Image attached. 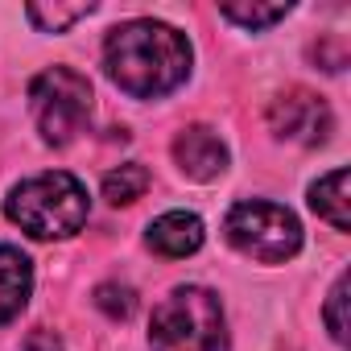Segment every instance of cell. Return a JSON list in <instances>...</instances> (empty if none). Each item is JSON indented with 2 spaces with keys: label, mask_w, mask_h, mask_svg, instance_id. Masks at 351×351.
Instances as JSON below:
<instances>
[{
  "label": "cell",
  "mask_w": 351,
  "mask_h": 351,
  "mask_svg": "<svg viewBox=\"0 0 351 351\" xmlns=\"http://www.w3.org/2000/svg\"><path fill=\"white\" fill-rule=\"evenodd\" d=\"M149 351H228V314L207 285H178L153 310Z\"/></svg>",
  "instance_id": "obj_3"
},
{
  "label": "cell",
  "mask_w": 351,
  "mask_h": 351,
  "mask_svg": "<svg viewBox=\"0 0 351 351\" xmlns=\"http://www.w3.org/2000/svg\"><path fill=\"white\" fill-rule=\"evenodd\" d=\"M223 236L228 244L261 265H281L289 256H298L302 248V223L289 207L281 203H265V199H248L236 203L223 219Z\"/></svg>",
  "instance_id": "obj_4"
},
{
  "label": "cell",
  "mask_w": 351,
  "mask_h": 351,
  "mask_svg": "<svg viewBox=\"0 0 351 351\" xmlns=\"http://www.w3.org/2000/svg\"><path fill=\"white\" fill-rule=\"evenodd\" d=\"M347 273L335 281V289H330V298H326V310H322V318H326V330H330V339L339 343V347H347Z\"/></svg>",
  "instance_id": "obj_14"
},
{
  "label": "cell",
  "mask_w": 351,
  "mask_h": 351,
  "mask_svg": "<svg viewBox=\"0 0 351 351\" xmlns=\"http://www.w3.org/2000/svg\"><path fill=\"white\" fill-rule=\"evenodd\" d=\"M34 124L46 145H71L91 120V83L75 66H46L29 83Z\"/></svg>",
  "instance_id": "obj_5"
},
{
  "label": "cell",
  "mask_w": 351,
  "mask_h": 351,
  "mask_svg": "<svg viewBox=\"0 0 351 351\" xmlns=\"http://www.w3.org/2000/svg\"><path fill=\"white\" fill-rule=\"evenodd\" d=\"M145 191H149V169H145L141 161H128V165L112 169L108 178H104V199H108L112 207H128V203H136Z\"/></svg>",
  "instance_id": "obj_11"
},
{
  "label": "cell",
  "mask_w": 351,
  "mask_h": 351,
  "mask_svg": "<svg viewBox=\"0 0 351 351\" xmlns=\"http://www.w3.org/2000/svg\"><path fill=\"white\" fill-rule=\"evenodd\" d=\"M269 128L277 141H289V145H326L330 141V128H335V116L326 108L322 95L306 91V87H289L281 91L273 104H269Z\"/></svg>",
  "instance_id": "obj_6"
},
{
  "label": "cell",
  "mask_w": 351,
  "mask_h": 351,
  "mask_svg": "<svg viewBox=\"0 0 351 351\" xmlns=\"http://www.w3.org/2000/svg\"><path fill=\"white\" fill-rule=\"evenodd\" d=\"M95 306H99L108 318H128V314H132V306H136V298H132V289H128V285L108 281V285H99V289H95Z\"/></svg>",
  "instance_id": "obj_15"
},
{
  "label": "cell",
  "mask_w": 351,
  "mask_h": 351,
  "mask_svg": "<svg viewBox=\"0 0 351 351\" xmlns=\"http://www.w3.org/2000/svg\"><path fill=\"white\" fill-rule=\"evenodd\" d=\"M95 13V5L87 0V5H29L25 9V17L42 29V34H62V29H71L75 21H83V17H91Z\"/></svg>",
  "instance_id": "obj_12"
},
{
  "label": "cell",
  "mask_w": 351,
  "mask_h": 351,
  "mask_svg": "<svg viewBox=\"0 0 351 351\" xmlns=\"http://www.w3.org/2000/svg\"><path fill=\"white\" fill-rule=\"evenodd\" d=\"M5 215L34 240H71L91 215L87 186L66 169H46L17 182L5 199Z\"/></svg>",
  "instance_id": "obj_2"
},
{
  "label": "cell",
  "mask_w": 351,
  "mask_h": 351,
  "mask_svg": "<svg viewBox=\"0 0 351 351\" xmlns=\"http://www.w3.org/2000/svg\"><path fill=\"white\" fill-rule=\"evenodd\" d=\"M310 207L335 232H351V195H347V169H330L310 186Z\"/></svg>",
  "instance_id": "obj_10"
},
{
  "label": "cell",
  "mask_w": 351,
  "mask_h": 351,
  "mask_svg": "<svg viewBox=\"0 0 351 351\" xmlns=\"http://www.w3.org/2000/svg\"><path fill=\"white\" fill-rule=\"evenodd\" d=\"M191 62L195 50L186 34L153 17L124 21L104 42V71L132 99H161L178 91L191 79Z\"/></svg>",
  "instance_id": "obj_1"
},
{
  "label": "cell",
  "mask_w": 351,
  "mask_h": 351,
  "mask_svg": "<svg viewBox=\"0 0 351 351\" xmlns=\"http://www.w3.org/2000/svg\"><path fill=\"white\" fill-rule=\"evenodd\" d=\"M34 293V265L21 248L0 244V326L13 322Z\"/></svg>",
  "instance_id": "obj_9"
},
{
  "label": "cell",
  "mask_w": 351,
  "mask_h": 351,
  "mask_svg": "<svg viewBox=\"0 0 351 351\" xmlns=\"http://www.w3.org/2000/svg\"><path fill=\"white\" fill-rule=\"evenodd\" d=\"M173 161H178V169L191 182H215L228 169L232 153H228V145H223V136L215 128L191 124V128H182L178 136H173Z\"/></svg>",
  "instance_id": "obj_7"
},
{
  "label": "cell",
  "mask_w": 351,
  "mask_h": 351,
  "mask_svg": "<svg viewBox=\"0 0 351 351\" xmlns=\"http://www.w3.org/2000/svg\"><path fill=\"white\" fill-rule=\"evenodd\" d=\"M203 236L207 232H203V219L199 215H191V211H165L161 219L149 223L145 244L153 252L169 256V261H182V256H195L203 248Z\"/></svg>",
  "instance_id": "obj_8"
},
{
  "label": "cell",
  "mask_w": 351,
  "mask_h": 351,
  "mask_svg": "<svg viewBox=\"0 0 351 351\" xmlns=\"http://www.w3.org/2000/svg\"><path fill=\"white\" fill-rule=\"evenodd\" d=\"M293 5H219V17L240 29H269L289 17Z\"/></svg>",
  "instance_id": "obj_13"
}]
</instances>
